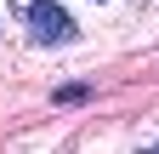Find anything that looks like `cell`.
I'll use <instances>...</instances> for the list:
<instances>
[{"label": "cell", "instance_id": "obj_1", "mask_svg": "<svg viewBox=\"0 0 159 154\" xmlns=\"http://www.w3.org/2000/svg\"><path fill=\"white\" fill-rule=\"evenodd\" d=\"M11 23H23V34L34 46H74L80 40V23L57 0H11Z\"/></svg>", "mask_w": 159, "mask_h": 154}, {"label": "cell", "instance_id": "obj_2", "mask_svg": "<svg viewBox=\"0 0 159 154\" xmlns=\"http://www.w3.org/2000/svg\"><path fill=\"white\" fill-rule=\"evenodd\" d=\"M97 6H108V0H97Z\"/></svg>", "mask_w": 159, "mask_h": 154}]
</instances>
